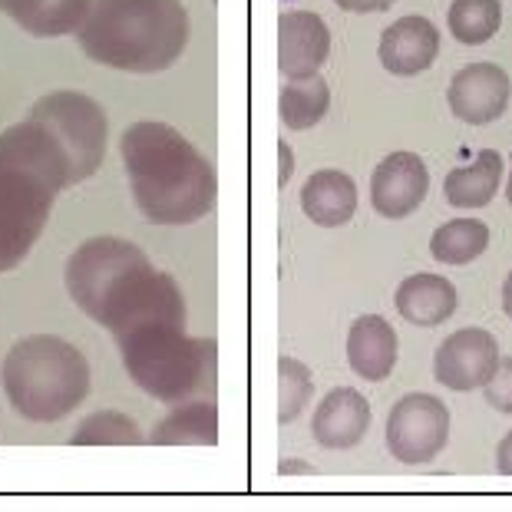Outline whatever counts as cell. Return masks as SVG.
<instances>
[{"instance_id": "cell-1", "label": "cell", "mask_w": 512, "mask_h": 512, "mask_svg": "<svg viewBox=\"0 0 512 512\" xmlns=\"http://www.w3.org/2000/svg\"><path fill=\"white\" fill-rule=\"evenodd\" d=\"M67 288L86 318L113 337L146 321H185V298L169 271L152 268L146 252L126 238L100 235L67 261Z\"/></svg>"}, {"instance_id": "cell-2", "label": "cell", "mask_w": 512, "mask_h": 512, "mask_svg": "<svg viewBox=\"0 0 512 512\" xmlns=\"http://www.w3.org/2000/svg\"><path fill=\"white\" fill-rule=\"evenodd\" d=\"M119 149L143 219L152 225H192L212 212L219 179L212 162L179 129L146 119L126 129Z\"/></svg>"}, {"instance_id": "cell-3", "label": "cell", "mask_w": 512, "mask_h": 512, "mask_svg": "<svg viewBox=\"0 0 512 512\" xmlns=\"http://www.w3.org/2000/svg\"><path fill=\"white\" fill-rule=\"evenodd\" d=\"M70 185L67 152L34 119L0 133V275L30 255Z\"/></svg>"}, {"instance_id": "cell-4", "label": "cell", "mask_w": 512, "mask_h": 512, "mask_svg": "<svg viewBox=\"0 0 512 512\" xmlns=\"http://www.w3.org/2000/svg\"><path fill=\"white\" fill-rule=\"evenodd\" d=\"M76 40L110 70L162 73L185 53L189 14L182 0H93Z\"/></svg>"}, {"instance_id": "cell-5", "label": "cell", "mask_w": 512, "mask_h": 512, "mask_svg": "<svg viewBox=\"0 0 512 512\" xmlns=\"http://www.w3.org/2000/svg\"><path fill=\"white\" fill-rule=\"evenodd\" d=\"M126 374L159 403H182L215 390L219 347L209 337H189L185 321H146L116 337Z\"/></svg>"}, {"instance_id": "cell-6", "label": "cell", "mask_w": 512, "mask_h": 512, "mask_svg": "<svg viewBox=\"0 0 512 512\" xmlns=\"http://www.w3.org/2000/svg\"><path fill=\"white\" fill-rule=\"evenodd\" d=\"M0 384L20 417L30 423H57L90 397V364L57 334L24 337L7 351Z\"/></svg>"}, {"instance_id": "cell-7", "label": "cell", "mask_w": 512, "mask_h": 512, "mask_svg": "<svg viewBox=\"0 0 512 512\" xmlns=\"http://www.w3.org/2000/svg\"><path fill=\"white\" fill-rule=\"evenodd\" d=\"M27 119H34L47 133L57 139L60 149L67 152L70 162V182L80 185L103 166L106 143H110V123H106L103 106L90 100L86 93L57 90L47 93L34 103Z\"/></svg>"}, {"instance_id": "cell-8", "label": "cell", "mask_w": 512, "mask_h": 512, "mask_svg": "<svg viewBox=\"0 0 512 512\" xmlns=\"http://www.w3.org/2000/svg\"><path fill=\"white\" fill-rule=\"evenodd\" d=\"M450 443V407L433 394H407L387 417V450L407 466L433 463Z\"/></svg>"}, {"instance_id": "cell-9", "label": "cell", "mask_w": 512, "mask_h": 512, "mask_svg": "<svg viewBox=\"0 0 512 512\" xmlns=\"http://www.w3.org/2000/svg\"><path fill=\"white\" fill-rule=\"evenodd\" d=\"M499 361L503 357H499V344L493 334L483 328H463L437 347L433 377L443 387L456 390V394H466V390L486 387V380L493 377Z\"/></svg>"}, {"instance_id": "cell-10", "label": "cell", "mask_w": 512, "mask_h": 512, "mask_svg": "<svg viewBox=\"0 0 512 512\" xmlns=\"http://www.w3.org/2000/svg\"><path fill=\"white\" fill-rule=\"evenodd\" d=\"M430 192V172L417 152H390L370 176V205L384 219H407Z\"/></svg>"}, {"instance_id": "cell-11", "label": "cell", "mask_w": 512, "mask_h": 512, "mask_svg": "<svg viewBox=\"0 0 512 512\" xmlns=\"http://www.w3.org/2000/svg\"><path fill=\"white\" fill-rule=\"evenodd\" d=\"M512 96V83L503 67L496 63H470L453 76L450 90H446V103L456 119L470 126L496 123L506 113Z\"/></svg>"}, {"instance_id": "cell-12", "label": "cell", "mask_w": 512, "mask_h": 512, "mask_svg": "<svg viewBox=\"0 0 512 512\" xmlns=\"http://www.w3.org/2000/svg\"><path fill=\"white\" fill-rule=\"evenodd\" d=\"M331 57V30L314 10H285L278 17V70L285 80L314 76Z\"/></svg>"}, {"instance_id": "cell-13", "label": "cell", "mask_w": 512, "mask_h": 512, "mask_svg": "<svg viewBox=\"0 0 512 512\" xmlns=\"http://www.w3.org/2000/svg\"><path fill=\"white\" fill-rule=\"evenodd\" d=\"M370 430V403L361 390L334 387L318 403L311 420V437L321 450H354Z\"/></svg>"}, {"instance_id": "cell-14", "label": "cell", "mask_w": 512, "mask_h": 512, "mask_svg": "<svg viewBox=\"0 0 512 512\" xmlns=\"http://www.w3.org/2000/svg\"><path fill=\"white\" fill-rule=\"evenodd\" d=\"M380 63L394 76H417L433 67L440 53V30L427 17H400L380 34Z\"/></svg>"}, {"instance_id": "cell-15", "label": "cell", "mask_w": 512, "mask_h": 512, "mask_svg": "<svg viewBox=\"0 0 512 512\" xmlns=\"http://www.w3.org/2000/svg\"><path fill=\"white\" fill-rule=\"evenodd\" d=\"M347 364L357 377L380 384L397 367V331L380 314H364L347 331Z\"/></svg>"}, {"instance_id": "cell-16", "label": "cell", "mask_w": 512, "mask_h": 512, "mask_svg": "<svg viewBox=\"0 0 512 512\" xmlns=\"http://www.w3.org/2000/svg\"><path fill=\"white\" fill-rule=\"evenodd\" d=\"M304 215L321 228H341L357 212V185L341 169H321L301 189Z\"/></svg>"}, {"instance_id": "cell-17", "label": "cell", "mask_w": 512, "mask_h": 512, "mask_svg": "<svg viewBox=\"0 0 512 512\" xmlns=\"http://www.w3.org/2000/svg\"><path fill=\"white\" fill-rule=\"evenodd\" d=\"M456 288L443 275H410L407 281H400V288L394 294L397 314L403 321L417 324V328H437L446 318H453L456 311Z\"/></svg>"}, {"instance_id": "cell-18", "label": "cell", "mask_w": 512, "mask_h": 512, "mask_svg": "<svg viewBox=\"0 0 512 512\" xmlns=\"http://www.w3.org/2000/svg\"><path fill=\"white\" fill-rule=\"evenodd\" d=\"M93 0H0V14L34 37L76 34L90 14Z\"/></svg>"}, {"instance_id": "cell-19", "label": "cell", "mask_w": 512, "mask_h": 512, "mask_svg": "<svg viewBox=\"0 0 512 512\" xmlns=\"http://www.w3.org/2000/svg\"><path fill=\"white\" fill-rule=\"evenodd\" d=\"M499 182H503V156L496 149H483L470 166H460L453 172H446L443 179V199L453 209L473 212L483 209L496 199Z\"/></svg>"}, {"instance_id": "cell-20", "label": "cell", "mask_w": 512, "mask_h": 512, "mask_svg": "<svg viewBox=\"0 0 512 512\" xmlns=\"http://www.w3.org/2000/svg\"><path fill=\"white\" fill-rule=\"evenodd\" d=\"M156 446H215L219 443V407L212 400H182L152 430Z\"/></svg>"}, {"instance_id": "cell-21", "label": "cell", "mask_w": 512, "mask_h": 512, "mask_svg": "<svg viewBox=\"0 0 512 512\" xmlns=\"http://www.w3.org/2000/svg\"><path fill=\"white\" fill-rule=\"evenodd\" d=\"M328 106H331V90H328V83L321 80V73L298 76V80H288L281 86L278 113H281V123H285L291 133H304V129L318 126L321 119L328 116Z\"/></svg>"}, {"instance_id": "cell-22", "label": "cell", "mask_w": 512, "mask_h": 512, "mask_svg": "<svg viewBox=\"0 0 512 512\" xmlns=\"http://www.w3.org/2000/svg\"><path fill=\"white\" fill-rule=\"evenodd\" d=\"M489 245V228L479 219H453L430 238V255L440 265H470Z\"/></svg>"}, {"instance_id": "cell-23", "label": "cell", "mask_w": 512, "mask_h": 512, "mask_svg": "<svg viewBox=\"0 0 512 512\" xmlns=\"http://www.w3.org/2000/svg\"><path fill=\"white\" fill-rule=\"evenodd\" d=\"M446 24L460 43L479 47V43L493 40L496 30L503 27V4L499 0H453L446 10Z\"/></svg>"}, {"instance_id": "cell-24", "label": "cell", "mask_w": 512, "mask_h": 512, "mask_svg": "<svg viewBox=\"0 0 512 512\" xmlns=\"http://www.w3.org/2000/svg\"><path fill=\"white\" fill-rule=\"evenodd\" d=\"M143 430L136 427L133 417L116 410H100L86 417L73 433V446H139Z\"/></svg>"}, {"instance_id": "cell-25", "label": "cell", "mask_w": 512, "mask_h": 512, "mask_svg": "<svg viewBox=\"0 0 512 512\" xmlns=\"http://www.w3.org/2000/svg\"><path fill=\"white\" fill-rule=\"evenodd\" d=\"M314 394L311 370L294 357H281L278 361V423H291L301 417Z\"/></svg>"}, {"instance_id": "cell-26", "label": "cell", "mask_w": 512, "mask_h": 512, "mask_svg": "<svg viewBox=\"0 0 512 512\" xmlns=\"http://www.w3.org/2000/svg\"><path fill=\"white\" fill-rule=\"evenodd\" d=\"M483 390H486L489 407L512 417V357H503V361H499V367L493 370V377L486 380Z\"/></svg>"}, {"instance_id": "cell-27", "label": "cell", "mask_w": 512, "mask_h": 512, "mask_svg": "<svg viewBox=\"0 0 512 512\" xmlns=\"http://www.w3.org/2000/svg\"><path fill=\"white\" fill-rule=\"evenodd\" d=\"M334 4L347 14H384L394 7V0H334Z\"/></svg>"}, {"instance_id": "cell-28", "label": "cell", "mask_w": 512, "mask_h": 512, "mask_svg": "<svg viewBox=\"0 0 512 512\" xmlns=\"http://www.w3.org/2000/svg\"><path fill=\"white\" fill-rule=\"evenodd\" d=\"M496 470H499V476L512 479V430L496 446Z\"/></svg>"}, {"instance_id": "cell-29", "label": "cell", "mask_w": 512, "mask_h": 512, "mask_svg": "<svg viewBox=\"0 0 512 512\" xmlns=\"http://www.w3.org/2000/svg\"><path fill=\"white\" fill-rule=\"evenodd\" d=\"M278 162H281V169H278V189H285L288 179H291V172H294V152H291V146L285 143V139L278 143Z\"/></svg>"}, {"instance_id": "cell-30", "label": "cell", "mask_w": 512, "mask_h": 512, "mask_svg": "<svg viewBox=\"0 0 512 512\" xmlns=\"http://www.w3.org/2000/svg\"><path fill=\"white\" fill-rule=\"evenodd\" d=\"M503 311H506V318L512 321V271H509L506 281H503Z\"/></svg>"}, {"instance_id": "cell-31", "label": "cell", "mask_w": 512, "mask_h": 512, "mask_svg": "<svg viewBox=\"0 0 512 512\" xmlns=\"http://www.w3.org/2000/svg\"><path fill=\"white\" fill-rule=\"evenodd\" d=\"M288 473H308V476H314L311 466H304V463H281V476H288Z\"/></svg>"}, {"instance_id": "cell-32", "label": "cell", "mask_w": 512, "mask_h": 512, "mask_svg": "<svg viewBox=\"0 0 512 512\" xmlns=\"http://www.w3.org/2000/svg\"><path fill=\"white\" fill-rule=\"evenodd\" d=\"M509 162H512V156H509ZM506 199H509V205H512V169H509V185H506Z\"/></svg>"}]
</instances>
